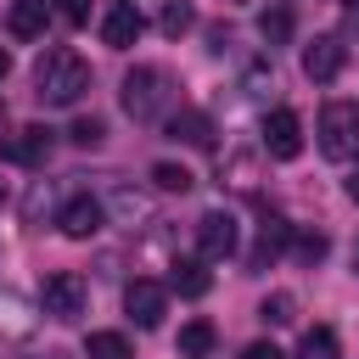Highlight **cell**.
<instances>
[{
    "label": "cell",
    "mask_w": 359,
    "mask_h": 359,
    "mask_svg": "<svg viewBox=\"0 0 359 359\" xmlns=\"http://www.w3.org/2000/svg\"><path fill=\"white\" fill-rule=\"evenodd\" d=\"M0 208H6V180H0Z\"/></svg>",
    "instance_id": "cell-31"
},
{
    "label": "cell",
    "mask_w": 359,
    "mask_h": 359,
    "mask_svg": "<svg viewBox=\"0 0 359 359\" xmlns=\"http://www.w3.org/2000/svg\"><path fill=\"white\" fill-rule=\"evenodd\" d=\"M241 359H286V353H280V348H275V342H252V348H247V353H241Z\"/></svg>",
    "instance_id": "cell-26"
},
{
    "label": "cell",
    "mask_w": 359,
    "mask_h": 359,
    "mask_svg": "<svg viewBox=\"0 0 359 359\" xmlns=\"http://www.w3.org/2000/svg\"><path fill=\"white\" fill-rule=\"evenodd\" d=\"M342 67H348V45H342L337 34H314V39L303 45V79H314V84H331Z\"/></svg>",
    "instance_id": "cell-7"
},
{
    "label": "cell",
    "mask_w": 359,
    "mask_h": 359,
    "mask_svg": "<svg viewBox=\"0 0 359 359\" xmlns=\"http://www.w3.org/2000/svg\"><path fill=\"white\" fill-rule=\"evenodd\" d=\"M348 39H359V6H348Z\"/></svg>",
    "instance_id": "cell-27"
},
{
    "label": "cell",
    "mask_w": 359,
    "mask_h": 359,
    "mask_svg": "<svg viewBox=\"0 0 359 359\" xmlns=\"http://www.w3.org/2000/svg\"><path fill=\"white\" fill-rule=\"evenodd\" d=\"M353 269H359V247H353Z\"/></svg>",
    "instance_id": "cell-32"
},
{
    "label": "cell",
    "mask_w": 359,
    "mask_h": 359,
    "mask_svg": "<svg viewBox=\"0 0 359 359\" xmlns=\"http://www.w3.org/2000/svg\"><path fill=\"white\" fill-rule=\"evenodd\" d=\"M50 129H39V123H28V129H17L11 140H6V157L11 163H22V168H45L50 163Z\"/></svg>",
    "instance_id": "cell-12"
},
{
    "label": "cell",
    "mask_w": 359,
    "mask_h": 359,
    "mask_svg": "<svg viewBox=\"0 0 359 359\" xmlns=\"http://www.w3.org/2000/svg\"><path fill=\"white\" fill-rule=\"evenodd\" d=\"M264 151H269L275 163H292V157L303 151V118H297L292 107H275V112L264 118Z\"/></svg>",
    "instance_id": "cell-8"
},
{
    "label": "cell",
    "mask_w": 359,
    "mask_h": 359,
    "mask_svg": "<svg viewBox=\"0 0 359 359\" xmlns=\"http://www.w3.org/2000/svg\"><path fill=\"white\" fill-rule=\"evenodd\" d=\"M213 342H219V331H213L208 320L180 325V353H185V359H208V353H213Z\"/></svg>",
    "instance_id": "cell-17"
},
{
    "label": "cell",
    "mask_w": 359,
    "mask_h": 359,
    "mask_svg": "<svg viewBox=\"0 0 359 359\" xmlns=\"http://www.w3.org/2000/svg\"><path fill=\"white\" fill-rule=\"evenodd\" d=\"M348 196H353V202H359V168H353V174H348Z\"/></svg>",
    "instance_id": "cell-28"
},
{
    "label": "cell",
    "mask_w": 359,
    "mask_h": 359,
    "mask_svg": "<svg viewBox=\"0 0 359 359\" xmlns=\"http://www.w3.org/2000/svg\"><path fill=\"white\" fill-rule=\"evenodd\" d=\"M191 22H196V11H191L185 0H163V17H157V28H163L168 39H180V34L191 28Z\"/></svg>",
    "instance_id": "cell-22"
},
{
    "label": "cell",
    "mask_w": 359,
    "mask_h": 359,
    "mask_svg": "<svg viewBox=\"0 0 359 359\" xmlns=\"http://www.w3.org/2000/svg\"><path fill=\"white\" fill-rule=\"evenodd\" d=\"M286 241H292V224H286L280 213H264V224H258V247H252V269H264L269 258H280Z\"/></svg>",
    "instance_id": "cell-14"
},
{
    "label": "cell",
    "mask_w": 359,
    "mask_h": 359,
    "mask_svg": "<svg viewBox=\"0 0 359 359\" xmlns=\"http://www.w3.org/2000/svg\"><path fill=\"white\" fill-rule=\"evenodd\" d=\"M292 359H337V331H331V325H314V331H303Z\"/></svg>",
    "instance_id": "cell-19"
},
{
    "label": "cell",
    "mask_w": 359,
    "mask_h": 359,
    "mask_svg": "<svg viewBox=\"0 0 359 359\" xmlns=\"http://www.w3.org/2000/svg\"><path fill=\"white\" fill-rule=\"evenodd\" d=\"M180 107V84L163 73V67H135L123 79V112L135 123H163L168 112Z\"/></svg>",
    "instance_id": "cell-2"
},
{
    "label": "cell",
    "mask_w": 359,
    "mask_h": 359,
    "mask_svg": "<svg viewBox=\"0 0 359 359\" xmlns=\"http://www.w3.org/2000/svg\"><path fill=\"white\" fill-rule=\"evenodd\" d=\"M84 90H90V67H84L79 50L50 45V50L34 62V95H39V107H79Z\"/></svg>",
    "instance_id": "cell-1"
},
{
    "label": "cell",
    "mask_w": 359,
    "mask_h": 359,
    "mask_svg": "<svg viewBox=\"0 0 359 359\" xmlns=\"http://www.w3.org/2000/svg\"><path fill=\"white\" fill-rule=\"evenodd\" d=\"M6 73H11V56H6V50H0V79H6Z\"/></svg>",
    "instance_id": "cell-29"
},
{
    "label": "cell",
    "mask_w": 359,
    "mask_h": 359,
    "mask_svg": "<svg viewBox=\"0 0 359 359\" xmlns=\"http://www.w3.org/2000/svg\"><path fill=\"white\" fill-rule=\"evenodd\" d=\"M314 140L331 163H353L359 157V101H325L320 123H314Z\"/></svg>",
    "instance_id": "cell-3"
},
{
    "label": "cell",
    "mask_w": 359,
    "mask_h": 359,
    "mask_svg": "<svg viewBox=\"0 0 359 359\" xmlns=\"http://www.w3.org/2000/svg\"><path fill=\"white\" fill-rule=\"evenodd\" d=\"M84 359H135V348H129L123 331H90L84 337Z\"/></svg>",
    "instance_id": "cell-16"
},
{
    "label": "cell",
    "mask_w": 359,
    "mask_h": 359,
    "mask_svg": "<svg viewBox=\"0 0 359 359\" xmlns=\"http://www.w3.org/2000/svg\"><path fill=\"white\" fill-rule=\"evenodd\" d=\"M84 303H90L84 275L56 269V275H45V280H39V309H45L50 320H79V314H84Z\"/></svg>",
    "instance_id": "cell-4"
},
{
    "label": "cell",
    "mask_w": 359,
    "mask_h": 359,
    "mask_svg": "<svg viewBox=\"0 0 359 359\" xmlns=\"http://www.w3.org/2000/svg\"><path fill=\"white\" fill-rule=\"evenodd\" d=\"M163 129H168V140H185V146H196V151L213 146V118L196 112V107H174V112L163 118Z\"/></svg>",
    "instance_id": "cell-11"
},
{
    "label": "cell",
    "mask_w": 359,
    "mask_h": 359,
    "mask_svg": "<svg viewBox=\"0 0 359 359\" xmlns=\"http://www.w3.org/2000/svg\"><path fill=\"white\" fill-rule=\"evenodd\" d=\"M56 224H62L67 241H90V236L107 224V202H95V196H73V202H62Z\"/></svg>",
    "instance_id": "cell-9"
},
{
    "label": "cell",
    "mask_w": 359,
    "mask_h": 359,
    "mask_svg": "<svg viewBox=\"0 0 359 359\" xmlns=\"http://www.w3.org/2000/svg\"><path fill=\"white\" fill-rule=\"evenodd\" d=\"M123 309H129V320H135L140 331H151V325H163V314H168V286L135 275V280L123 286Z\"/></svg>",
    "instance_id": "cell-6"
},
{
    "label": "cell",
    "mask_w": 359,
    "mask_h": 359,
    "mask_svg": "<svg viewBox=\"0 0 359 359\" xmlns=\"http://www.w3.org/2000/svg\"><path fill=\"white\" fill-rule=\"evenodd\" d=\"M45 22H50V0H11V11H6V34L11 39H39Z\"/></svg>",
    "instance_id": "cell-13"
},
{
    "label": "cell",
    "mask_w": 359,
    "mask_h": 359,
    "mask_svg": "<svg viewBox=\"0 0 359 359\" xmlns=\"http://www.w3.org/2000/svg\"><path fill=\"white\" fill-rule=\"evenodd\" d=\"M292 28H297L292 6H269V11H258V34H264L269 45H286V39H292Z\"/></svg>",
    "instance_id": "cell-18"
},
{
    "label": "cell",
    "mask_w": 359,
    "mask_h": 359,
    "mask_svg": "<svg viewBox=\"0 0 359 359\" xmlns=\"http://www.w3.org/2000/svg\"><path fill=\"white\" fill-rule=\"evenodd\" d=\"M286 247H292V252H297V258H303V264H320V258H325V252H331V241H325V236H320V230H303V236H292V241H286Z\"/></svg>",
    "instance_id": "cell-23"
},
{
    "label": "cell",
    "mask_w": 359,
    "mask_h": 359,
    "mask_svg": "<svg viewBox=\"0 0 359 359\" xmlns=\"http://www.w3.org/2000/svg\"><path fill=\"white\" fill-rule=\"evenodd\" d=\"M236 241H241V230H236V213H224V208H208V213L196 219V252H202V264H219V258H230V252H236Z\"/></svg>",
    "instance_id": "cell-5"
},
{
    "label": "cell",
    "mask_w": 359,
    "mask_h": 359,
    "mask_svg": "<svg viewBox=\"0 0 359 359\" xmlns=\"http://www.w3.org/2000/svg\"><path fill=\"white\" fill-rule=\"evenodd\" d=\"M140 28H146V17L135 11V0H112V6H107V17H101V45L129 50V45L140 39Z\"/></svg>",
    "instance_id": "cell-10"
},
{
    "label": "cell",
    "mask_w": 359,
    "mask_h": 359,
    "mask_svg": "<svg viewBox=\"0 0 359 359\" xmlns=\"http://www.w3.org/2000/svg\"><path fill=\"white\" fill-rule=\"evenodd\" d=\"M67 135H73L79 146H101V135H107V123H101V118H79V123H73Z\"/></svg>",
    "instance_id": "cell-24"
},
{
    "label": "cell",
    "mask_w": 359,
    "mask_h": 359,
    "mask_svg": "<svg viewBox=\"0 0 359 359\" xmlns=\"http://www.w3.org/2000/svg\"><path fill=\"white\" fill-rule=\"evenodd\" d=\"M168 286H174L180 297H208L213 275L202 269V258H174V269H168Z\"/></svg>",
    "instance_id": "cell-15"
},
{
    "label": "cell",
    "mask_w": 359,
    "mask_h": 359,
    "mask_svg": "<svg viewBox=\"0 0 359 359\" xmlns=\"http://www.w3.org/2000/svg\"><path fill=\"white\" fill-rule=\"evenodd\" d=\"M331 6H342V11H348V6H359V0H331Z\"/></svg>",
    "instance_id": "cell-30"
},
{
    "label": "cell",
    "mask_w": 359,
    "mask_h": 359,
    "mask_svg": "<svg viewBox=\"0 0 359 359\" xmlns=\"http://www.w3.org/2000/svg\"><path fill=\"white\" fill-rule=\"evenodd\" d=\"M50 11H56V17H62V22H73V28H79V22H84V17H90V6H84V0H56V6H50Z\"/></svg>",
    "instance_id": "cell-25"
},
{
    "label": "cell",
    "mask_w": 359,
    "mask_h": 359,
    "mask_svg": "<svg viewBox=\"0 0 359 359\" xmlns=\"http://www.w3.org/2000/svg\"><path fill=\"white\" fill-rule=\"evenodd\" d=\"M224 6H241V0H224Z\"/></svg>",
    "instance_id": "cell-33"
},
{
    "label": "cell",
    "mask_w": 359,
    "mask_h": 359,
    "mask_svg": "<svg viewBox=\"0 0 359 359\" xmlns=\"http://www.w3.org/2000/svg\"><path fill=\"white\" fill-rule=\"evenodd\" d=\"M151 185L168 191V196H185V191H191V168H180V163H151Z\"/></svg>",
    "instance_id": "cell-21"
},
{
    "label": "cell",
    "mask_w": 359,
    "mask_h": 359,
    "mask_svg": "<svg viewBox=\"0 0 359 359\" xmlns=\"http://www.w3.org/2000/svg\"><path fill=\"white\" fill-rule=\"evenodd\" d=\"M258 320H264V325H292V320H297V297H292V292H269V297L258 303Z\"/></svg>",
    "instance_id": "cell-20"
}]
</instances>
